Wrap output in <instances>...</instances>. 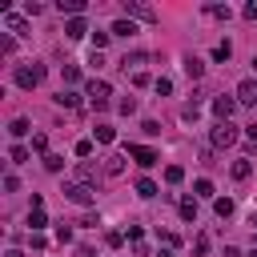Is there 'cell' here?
<instances>
[{
  "label": "cell",
  "mask_w": 257,
  "mask_h": 257,
  "mask_svg": "<svg viewBox=\"0 0 257 257\" xmlns=\"http://www.w3.org/2000/svg\"><path fill=\"white\" fill-rule=\"evenodd\" d=\"M84 96H88V104H92L96 112H104V108H108L112 88H108V80H88V84H84Z\"/></svg>",
  "instance_id": "cell-1"
},
{
  "label": "cell",
  "mask_w": 257,
  "mask_h": 257,
  "mask_svg": "<svg viewBox=\"0 0 257 257\" xmlns=\"http://www.w3.org/2000/svg\"><path fill=\"white\" fill-rule=\"evenodd\" d=\"M237 137H241V133H237V124H233V120H217V124H213V133H209L213 149H229Z\"/></svg>",
  "instance_id": "cell-2"
},
{
  "label": "cell",
  "mask_w": 257,
  "mask_h": 257,
  "mask_svg": "<svg viewBox=\"0 0 257 257\" xmlns=\"http://www.w3.org/2000/svg\"><path fill=\"white\" fill-rule=\"evenodd\" d=\"M40 80H44V64H36V60L32 64H16V84L20 88H36Z\"/></svg>",
  "instance_id": "cell-3"
},
{
  "label": "cell",
  "mask_w": 257,
  "mask_h": 257,
  "mask_svg": "<svg viewBox=\"0 0 257 257\" xmlns=\"http://www.w3.org/2000/svg\"><path fill=\"white\" fill-rule=\"evenodd\" d=\"M64 197H68L72 205H92V201H96V189H92V185H80V181H72V185L64 189Z\"/></svg>",
  "instance_id": "cell-4"
},
{
  "label": "cell",
  "mask_w": 257,
  "mask_h": 257,
  "mask_svg": "<svg viewBox=\"0 0 257 257\" xmlns=\"http://www.w3.org/2000/svg\"><path fill=\"white\" fill-rule=\"evenodd\" d=\"M124 16L137 24V20H145V24H153L157 20V12L149 8V4H141V0H124Z\"/></svg>",
  "instance_id": "cell-5"
},
{
  "label": "cell",
  "mask_w": 257,
  "mask_h": 257,
  "mask_svg": "<svg viewBox=\"0 0 257 257\" xmlns=\"http://www.w3.org/2000/svg\"><path fill=\"white\" fill-rule=\"evenodd\" d=\"M128 157L141 165V169H153L161 157H157V149H149V145H128Z\"/></svg>",
  "instance_id": "cell-6"
},
{
  "label": "cell",
  "mask_w": 257,
  "mask_h": 257,
  "mask_svg": "<svg viewBox=\"0 0 257 257\" xmlns=\"http://www.w3.org/2000/svg\"><path fill=\"white\" fill-rule=\"evenodd\" d=\"M233 96H237V104H257V80H253V76H245V80L237 84V92H233Z\"/></svg>",
  "instance_id": "cell-7"
},
{
  "label": "cell",
  "mask_w": 257,
  "mask_h": 257,
  "mask_svg": "<svg viewBox=\"0 0 257 257\" xmlns=\"http://www.w3.org/2000/svg\"><path fill=\"white\" fill-rule=\"evenodd\" d=\"M233 112H237V96H217V100H213V116H217V120H229Z\"/></svg>",
  "instance_id": "cell-8"
},
{
  "label": "cell",
  "mask_w": 257,
  "mask_h": 257,
  "mask_svg": "<svg viewBox=\"0 0 257 257\" xmlns=\"http://www.w3.org/2000/svg\"><path fill=\"white\" fill-rule=\"evenodd\" d=\"M64 36H68V40H80V36H92V32H88V24H84V16H72V20L64 24Z\"/></svg>",
  "instance_id": "cell-9"
},
{
  "label": "cell",
  "mask_w": 257,
  "mask_h": 257,
  "mask_svg": "<svg viewBox=\"0 0 257 257\" xmlns=\"http://www.w3.org/2000/svg\"><path fill=\"white\" fill-rule=\"evenodd\" d=\"M100 169H104V173H108V177H120V173H124V153H108V157H104V165H100Z\"/></svg>",
  "instance_id": "cell-10"
},
{
  "label": "cell",
  "mask_w": 257,
  "mask_h": 257,
  "mask_svg": "<svg viewBox=\"0 0 257 257\" xmlns=\"http://www.w3.org/2000/svg\"><path fill=\"white\" fill-rule=\"evenodd\" d=\"M185 76H189V80H201V76H205V60H201V56H185Z\"/></svg>",
  "instance_id": "cell-11"
},
{
  "label": "cell",
  "mask_w": 257,
  "mask_h": 257,
  "mask_svg": "<svg viewBox=\"0 0 257 257\" xmlns=\"http://www.w3.org/2000/svg\"><path fill=\"white\" fill-rule=\"evenodd\" d=\"M229 173H233V181H245V177H249V173H253V165H249V161H245V157H237V161H233V165H229Z\"/></svg>",
  "instance_id": "cell-12"
},
{
  "label": "cell",
  "mask_w": 257,
  "mask_h": 257,
  "mask_svg": "<svg viewBox=\"0 0 257 257\" xmlns=\"http://www.w3.org/2000/svg\"><path fill=\"white\" fill-rule=\"evenodd\" d=\"M157 193H161V189H157V181H149V177H141V181H137V197H145V201H153Z\"/></svg>",
  "instance_id": "cell-13"
},
{
  "label": "cell",
  "mask_w": 257,
  "mask_h": 257,
  "mask_svg": "<svg viewBox=\"0 0 257 257\" xmlns=\"http://www.w3.org/2000/svg\"><path fill=\"white\" fill-rule=\"evenodd\" d=\"M177 213H181V221H197V197H185L177 205Z\"/></svg>",
  "instance_id": "cell-14"
},
{
  "label": "cell",
  "mask_w": 257,
  "mask_h": 257,
  "mask_svg": "<svg viewBox=\"0 0 257 257\" xmlns=\"http://www.w3.org/2000/svg\"><path fill=\"white\" fill-rule=\"evenodd\" d=\"M56 8H60V12H68V16H80L88 4H84V0H56Z\"/></svg>",
  "instance_id": "cell-15"
},
{
  "label": "cell",
  "mask_w": 257,
  "mask_h": 257,
  "mask_svg": "<svg viewBox=\"0 0 257 257\" xmlns=\"http://www.w3.org/2000/svg\"><path fill=\"white\" fill-rule=\"evenodd\" d=\"M108 32H112V36H137V24H133V20L124 16V20H116V24L108 28Z\"/></svg>",
  "instance_id": "cell-16"
},
{
  "label": "cell",
  "mask_w": 257,
  "mask_h": 257,
  "mask_svg": "<svg viewBox=\"0 0 257 257\" xmlns=\"http://www.w3.org/2000/svg\"><path fill=\"white\" fill-rule=\"evenodd\" d=\"M92 133H96V141H100V145H112V141H116V128H112V124H104V120H100Z\"/></svg>",
  "instance_id": "cell-17"
},
{
  "label": "cell",
  "mask_w": 257,
  "mask_h": 257,
  "mask_svg": "<svg viewBox=\"0 0 257 257\" xmlns=\"http://www.w3.org/2000/svg\"><path fill=\"white\" fill-rule=\"evenodd\" d=\"M213 213H217L221 221H225V217H233V201H229V197H213Z\"/></svg>",
  "instance_id": "cell-18"
},
{
  "label": "cell",
  "mask_w": 257,
  "mask_h": 257,
  "mask_svg": "<svg viewBox=\"0 0 257 257\" xmlns=\"http://www.w3.org/2000/svg\"><path fill=\"white\" fill-rule=\"evenodd\" d=\"M229 56H233V44H229V40H217V44H213V60H221V64H225Z\"/></svg>",
  "instance_id": "cell-19"
},
{
  "label": "cell",
  "mask_w": 257,
  "mask_h": 257,
  "mask_svg": "<svg viewBox=\"0 0 257 257\" xmlns=\"http://www.w3.org/2000/svg\"><path fill=\"white\" fill-rule=\"evenodd\" d=\"M96 173H100L96 165H80V169H76V181H80V185H92V181H96Z\"/></svg>",
  "instance_id": "cell-20"
},
{
  "label": "cell",
  "mask_w": 257,
  "mask_h": 257,
  "mask_svg": "<svg viewBox=\"0 0 257 257\" xmlns=\"http://www.w3.org/2000/svg\"><path fill=\"white\" fill-rule=\"evenodd\" d=\"M56 104H60V108H76V104H80V96H76V92H64V88H60V92H56Z\"/></svg>",
  "instance_id": "cell-21"
},
{
  "label": "cell",
  "mask_w": 257,
  "mask_h": 257,
  "mask_svg": "<svg viewBox=\"0 0 257 257\" xmlns=\"http://www.w3.org/2000/svg\"><path fill=\"white\" fill-rule=\"evenodd\" d=\"M28 225H32V233H40V229L48 225V217H44V209H32V213H28Z\"/></svg>",
  "instance_id": "cell-22"
},
{
  "label": "cell",
  "mask_w": 257,
  "mask_h": 257,
  "mask_svg": "<svg viewBox=\"0 0 257 257\" xmlns=\"http://www.w3.org/2000/svg\"><path fill=\"white\" fill-rule=\"evenodd\" d=\"M145 60H149V56H145V52H133V56H124V60H120V68H124V72H128V68H141V64H145Z\"/></svg>",
  "instance_id": "cell-23"
},
{
  "label": "cell",
  "mask_w": 257,
  "mask_h": 257,
  "mask_svg": "<svg viewBox=\"0 0 257 257\" xmlns=\"http://www.w3.org/2000/svg\"><path fill=\"white\" fill-rule=\"evenodd\" d=\"M44 169H48V173H60V169H64V157H60V153H48V157H44Z\"/></svg>",
  "instance_id": "cell-24"
},
{
  "label": "cell",
  "mask_w": 257,
  "mask_h": 257,
  "mask_svg": "<svg viewBox=\"0 0 257 257\" xmlns=\"http://www.w3.org/2000/svg\"><path fill=\"white\" fill-rule=\"evenodd\" d=\"M165 181H169V185H181V181H185V169H181V165H169V169H165Z\"/></svg>",
  "instance_id": "cell-25"
},
{
  "label": "cell",
  "mask_w": 257,
  "mask_h": 257,
  "mask_svg": "<svg viewBox=\"0 0 257 257\" xmlns=\"http://www.w3.org/2000/svg\"><path fill=\"white\" fill-rule=\"evenodd\" d=\"M193 197H213V181H193Z\"/></svg>",
  "instance_id": "cell-26"
},
{
  "label": "cell",
  "mask_w": 257,
  "mask_h": 257,
  "mask_svg": "<svg viewBox=\"0 0 257 257\" xmlns=\"http://www.w3.org/2000/svg\"><path fill=\"white\" fill-rule=\"evenodd\" d=\"M205 12L217 16V20H229V4H205Z\"/></svg>",
  "instance_id": "cell-27"
},
{
  "label": "cell",
  "mask_w": 257,
  "mask_h": 257,
  "mask_svg": "<svg viewBox=\"0 0 257 257\" xmlns=\"http://www.w3.org/2000/svg\"><path fill=\"white\" fill-rule=\"evenodd\" d=\"M8 28H12L16 36H24V32H28V20H24V16H8Z\"/></svg>",
  "instance_id": "cell-28"
},
{
  "label": "cell",
  "mask_w": 257,
  "mask_h": 257,
  "mask_svg": "<svg viewBox=\"0 0 257 257\" xmlns=\"http://www.w3.org/2000/svg\"><path fill=\"white\" fill-rule=\"evenodd\" d=\"M153 88H157V96H169V92H173V80H169V76H157Z\"/></svg>",
  "instance_id": "cell-29"
},
{
  "label": "cell",
  "mask_w": 257,
  "mask_h": 257,
  "mask_svg": "<svg viewBox=\"0 0 257 257\" xmlns=\"http://www.w3.org/2000/svg\"><path fill=\"white\" fill-rule=\"evenodd\" d=\"M8 133H12V137H28V120H24V116H16V120L8 124Z\"/></svg>",
  "instance_id": "cell-30"
},
{
  "label": "cell",
  "mask_w": 257,
  "mask_h": 257,
  "mask_svg": "<svg viewBox=\"0 0 257 257\" xmlns=\"http://www.w3.org/2000/svg\"><path fill=\"white\" fill-rule=\"evenodd\" d=\"M8 157H12V165H24V161H28V149H24V145H12Z\"/></svg>",
  "instance_id": "cell-31"
},
{
  "label": "cell",
  "mask_w": 257,
  "mask_h": 257,
  "mask_svg": "<svg viewBox=\"0 0 257 257\" xmlns=\"http://www.w3.org/2000/svg\"><path fill=\"white\" fill-rule=\"evenodd\" d=\"M80 80V68L76 64H64V84H76Z\"/></svg>",
  "instance_id": "cell-32"
},
{
  "label": "cell",
  "mask_w": 257,
  "mask_h": 257,
  "mask_svg": "<svg viewBox=\"0 0 257 257\" xmlns=\"http://www.w3.org/2000/svg\"><path fill=\"white\" fill-rule=\"evenodd\" d=\"M116 108H120L124 116H133V112H137V100H133V96H124V100H116Z\"/></svg>",
  "instance_id": "cell-33"
},
{
  "label": "cell",
  "mask_w": 257,
  "mask_h": 257,
  "mask_svg": "<svg viewBox=\"0 0 257 257\" xmlns=\"http://www.w3.org/2000/svg\"><path fill=\"white\" fill-rule=\"evenodd\" d=\"M32 149L44 153V149H48V137H44V133H32ZM44 157H48V153H44Z\"/></svg>",
  "instance_id": "cell-34"
},
{
  "label": "cell",
  "mask_w": 257,
  "mask_h": 257,
  "mask_svg": "<svg viewBox=\"0 0 257 257\" xmlns=\"http://www.w3.org/2000/svg\"><path fill=\"white\" fill-rule=\"evenodd\" d=\"M72 153H76V157H92V141H76Z\"/></svg>",
  "instance_id": "cell-35"
},
{
  "label": "cell",
  "mask_w": 257,
  "mask_h": 257,
  "mask_svg": "<svg viewBox=\"0 0 257 257\" xmlns=\"http://www.w3.org/2000/svg\"><path fill=\"white\" fill-rule=\"evenodd\" d=\"M56 241H60V245H68V241H72V229H68V225H64V221H60V225H56Z\"/></svg>",
  "instance_id": "cell-36"
},
{
  "label": "cell",
  "mask_w": 257,
  "mask_h": 257,
  "mask_svg": "<svg viewBox=\"0 0 257 257\" xmlns=\"http://www.w3.org/2000/svg\"><path fill=\"white\" fill-rule=\"evenodd\" d=\"M193 253H197V257H205V253H209V237H205V233L193 241Z\"/></svg>",
  "instance_id": "cell-37"
},
{
  "label": "cell",
  "mask_w": 257,
  "mask_h": 257,
  "mask_svg": "<svg viewBox=\"0 0 257 257\" xmlns=\"http://www.w3.org/2000/svg\"><path fill=\"white\" fill-rule=\"evenodd\" d=\"M197 112H201V104H197V100H193V104H185V108H181V116H185V120H197Z\"/></svg>",
  "instance_id": "cell-38"
},
{
  "label": "cell",
  "mask_w": 257,
  "mask_h": 257,
  "mask_svg": "<svg viewBox=\"0 0 257 257\" xmlns=\"http://www.w3.org/2000/svg\"><path fill=\"white\" fill-rule=\"evenodd\" d=\"M241 16H245V20H257V0H249V4L241 8Z\"/></svg>",
  "instance_id": "cell-39"
},
{
  "label": "cell",
  "mask_w": 257,
  "mask_h": 257,
  "mask_svg": "<svg viewBox=\"0 0 257 257\" xmlns=\"http://www.w3.org/2000/svg\"><path fill=\"white\" fill-rule=\"evenodd\" d=\"M12 48H16V44H12V36H0V52H4V56H12Z\"/></svg>",
  "instance_id": "cell-40"
},
{
  "label": "cell",
  "mask_w": 257,
  "mask_h": 257,
  "mask_svg": "<svg viewBox=\"0 0 257 257\" xmlns=\"http://www.w3.org/2000/svg\"><path fill=\"white\" fill-rule=\"evenodd\" d=\"M141 128H145V137H157V133H161V124H157V120H145Z\"/></svg>",
  "instance_id": "cell-41"
},
{
  "label": "cell",
  "mask_w": 257,
  "mask_h": 257,
  "mask_svg": "<svg viewBox=\"0 0 257 257\" xmlns=\"http://www.w3.org/2000/svg\"><path fill=\"white\" fill-rule=\"evenodd\" d=\"M141 237H145V229H141V225H128V241H133V245H137V241H141Z\"/></svg>",
  "instance_id": "cell-42"
},
{
  "label": "cell",
  "mask_w": 257,
  "mask_h": 257,
  "mask_svg": "<svg viewBox=\"0 0 257 257\" xmlns=\"http://www.w3.org/2000/svg\"><path fill=\"white\" fill-rule=\"evenodd\" d=\"M120 241H124V233H104V245H112V249H116Z\"/></svg>",
  "instance_id": "cell-43"
},
{
  "label": "cell",
  "mask_w": 257,
  "mask_h": 257,
  "mask_svg": "<svg viewBox=\"0 0 257 257\" xmlns=\"http://www.w3.org/2000/svg\"><path fill=\"white\" fill-rule=\"evenodd\" d=\"M4 257H24V253H20V249H8V253H4Z\"/></svg>",
  "instance_id": "cell-44"
},
{
  "label": "cell",
  "mask_w": 257,
  "mask_h": 257,
  "mask_svg": "<svg viewBox=\"0 0 257 257\" xmlns=\"http://www.w3.org/2000/svg\"><path fill=\"white\" fill-rule=\"evenodd\" d=\"M249 225H253V229H257V213H253V221H249Z\"/></svg>",
  "instance_id": "cell-45"
},
{
  "label": "cell",
  "mask_w": 257,
  "mask_h": 257,
  "mask_svg": "<svg viewBox=\"0 0 257 257\" xmlns=\"http://www.w3.org/2000/svg\"><path fill=\"white\" fill-rule=\"evenodd\" d=\"M245 257H257V249H253V253H245Z\"/></svg>",
  "instance_id": "cell-46"
}]
</instances>
